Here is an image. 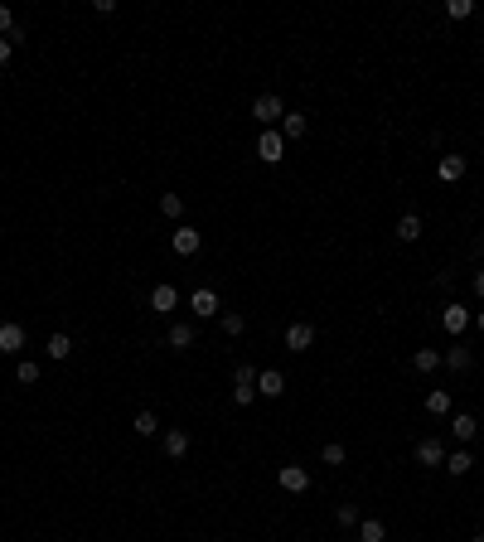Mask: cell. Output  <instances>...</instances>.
<instances>
[{
  "label": "cell",
  "instance_id": "obj_29",
  "mask_svg": "<svg viewBox=\"0 0 484 542\" xmlns=\"http://www.w3.org/2000/svg\"><path fill=\"white\" fill-rule=\"evenodd\" d=\"M15 378L25 382V387H29V382H39V363H29V358H25V363L15 368Z\"/></svg>",
  "mask_w": 484,
  "mask_h": 542
},
{
  "label": "cell",
  "instance_id": "obj_21",
  "mask_svg": "<svg viewBox=\"0 0 484 542\" xmlns=\"http://www.w3.org/2000/svg\"><path fill=\"white\" fill-rule=\"evenodd\" d=\"M436 363H441V349H417L412 353V368H417V373H431Z\"/></svg>",
  "mask_w": 484,
  "mask_h": 542
},
{
  "label": "cell",
  "instance_id": "obj_22",
  "mask_svg": "<svg viewBox=\"0 0 484 542\" xmlns=\"http://www.w3.org/2000/svg\"><path fill=\"white\" fill-rule=\"evenodd\" d=\"M358 538L363 542H387V528H383L378 518H363V523H358Z\"/></svg>",
  "mask_w": 484,
  "mask_h": 542
},
{
  "label": "cell",
  "instance_id": "obj_15",
  "mask_svg": "<svg viewBox=\"0 0 484 542\" xmlns=\"http://www.w3.org/2000/svg\"><path fill=\"white\" fill-rule=\"evenodd\" d=\"M451 431H456V441H460V446H470V441H475V431H480V426H475V416H470V411H460L456 421H451Z\"/></svg>",
  "mask_w": 484,
  "mask_h": 542
},
{
  "label": "cell",
  "instance_id": "obj_2",
  "mask_svg": "<svg viewBox=\"0 0 484 542\" xmlns=\"http://www.w3.org/2000/svg\"><path fill=\"white\" fill-rule=\"evenodd\" d=\"M233 402H238V406L257 402V368H252V363H242L238 378H233Z\"/></svg>",
  "mask_w": 484,
  "mask_h": 542
},
{
  "label": "cell",
  "instance_id": "obj_23",
  "mask_svg": "<svg viewBox=\"0 0 484 542\" xmlns=\"http://www.w3.org/2000/svg\"><path fill=\"white\" fill-rule=\"evenodd\" d=\"M427 411H431V416H446V411H451V392H441V387L427 392Z\"/></svg>",
  "mask_w": 484,
  "mask_h": 542
},
{
  "label": "cell",
  "instance_id": "obj_26",
  "mask_svg": "<svg viewBox=\"0 0 484 542\" xmlns=\"http://www.w3.org/2000/svg\"><path fill=\"white\" fill-rule=\"evenodd\" d=\"M160 214L165 218H180V214H185V199H180V194H160Z\"/></svg>",
  "mask_w": 484,
  "mask_h": 542
},
{
  "label": "cell",
  "instance_id": "obj_7",
  "mask_svg": "<svg viewBox=\"0 0 484 542\" xmlns=\"http://www.w3.org/2000/svg\"><path fill=\"white\" fill-rule=\"evenodd\" d=\"M276 480H281V489H286V494H305V489H310V475H305L300 465H281V475H276Z\"/></svg>",
  "mask_w": 484,
  "mask_h": 542
},
{
  "label": "cell",
  "instance_id": "obj_17",
  "mask_svg": "<svg viewBox=\"0 0 484 542\" xmlns=\"http://www.w3.org/2000/svg\"><path fill=\"white\" fill-rule=\"evenodd\" d=\"M257 392H262V397H281V392H286V378H281V373H257Z\"/></svg>",
  "mask_w": 484,
  "mask_h": 542
},
{
  "label": "cell",
  "instance_id": "obj_33",
  "mask_svg": "<svg viewBox=\"0 0 484 542\" xmlns=\"http://www.w3.org/2000/svg\"><path fill=\"white\" fill-rule=\"evenodd\" d=\"M475 296L484 300V271H475Z\"/></svg>",
  "mask_w": 484,
  "mask_h": 542
},
{
  "label": "cell",
  "instance_id": "obj_4",
  "mask_svg": "<svg viewBox=\"0 0 484 542\" xmlns=\"http://www.w3.org/2000/svg\"><path fill=\"white\" fill-rule=\"evenodd\" d=\"M441 325L451 329V334H465V329H470V305H460V300H451V305L441 310Z\"/></svg>",
  "mask_w": 484,
  "mask_h": 542
},
{
  "label": "cell",
  "instance_id": "obj_27",
  "mask_svg": "<svg viewBox=\"0 0 484 542\" xmlns=\"http://www.w3.org/2000/svg\"><path fill=\"white\" fill-rule=\"evenodd\" d=\"M446 10H451V20H470L475 15V0H451Z\"/></svg>",
  "mask_w": 484,
  "mask_h": 542
},
{
  "label": "cell",
  "instance_id": "obj_13",
  "mask_svg": "<svg viewBox=\"0 0 484 542\" xmlns=\"http://www.w3.org/2000/svg\"><path fill=\"white\" fill-rule=\"evenodd\" d=\"M165 455H170V460H180V455H189V436L170 426V431H165Z\"/></svg>",
  "mask_w": 484,
  "mask_h": 542
},
{
  "label": "cell",
  "instance_id": "obj_20",
  "mask_svg": "<svg viewBox=\"0 0 484 542\" xmlns=\"http://www.w3.org/2000/svg\"><path fill=\"white\" fill-rule=\"evenodd\" d=\"M131 431H136V436H155V431H160V416H155V411H136Z\"/></svg>",
  "mask_w": 484,
  "mask_h": 542
},
{
  "label": "cell",
  "instance_id": "obj_18",
  "mask_svg": "<svg viewBox=\"0 0 484 542\" xmlns=\"http://www.w3.org/2000/svg\"><path fill=\"white\" fill-rule=\"evenodd\" d=\"M470 465H475V455L460 446L456 455H446V465H441V470H446V475H470Z\"/></svg>",
  "mask_w": 484,
  "mask_h": 542
},
{
  "label": "cell",
  "instance_id": "obj_5",
  "mask_svg": "<svg viewBox=\"0 0 484 542\" xmlns=\"http://www.w3.org/2000/svg\"><path fill=\"white\" fill-rule=\"evenodd\" d=\"M436 179H441V184L465 179V155H441V160H436Z\"/></svg>",
  "mask_w": 484,
  "mask_h": 542
},
{
  "label": "cell",
  "instance_id": "obj_35",
  "mask_svg": "<svg viewBox=\"0 0 484 542\" xmlns=\"http://www.w3.org/2000/svg\"><path fill=\"white\" fill-rule=\"evenodd\" d=\"M475 325H480V329H484V310H480V315H475Z\"/></svg>",
  "mask_w": 484,
  "mask_h": 542
},
{
  "label": "cell",
  "instance_id": "obj_10",
  "mask_svg": "<svg viewBox=\"0 0 484 542\" xmlns=\"http://www.w3.org/2000/svg\"><path fill=\"white\" fill-rule=\"evenodd\" d=\"M417 460L422 465H446V446H441L436 436H427V441L417 446Z\"/></svg>",
  "mask_w": 484,
  "mask_h": 542
},
{
  "label": "cell",
  "instance_id": "obj_6",
  "mask_svg": "<svg viewBox=\"0 0 484 542\" xmlns=\"http://www.w3.org/2000/svg\"><path fill=\"white\" fill-rule=\"evenodd\" d=\"M189 310H194L199 320H209V315H218V291H209V286H199V291L189 296Z\"/></svg>",
  "mask_w": 484,
  "mask_h": 542
},
{
  "label": "cell",
  "instance_id": "obj_8",
  "mask_svg": "<svg viewBox=\"0 0 484 542\" xmlns=\"http://www.w3.org/2000/svg\"><path fill=\"white\" fill-rule=\"evenodd\" d=\"M199 247H204V233H199V228H175V252H180V257H194V252H199Z\"/></svg>",
  "mask_w": 484,
  "mask_h": 542
},
{
  "label": "cell",
  "instance_id": "obj_1",
  "mask_svg": "<svg viewBox=\"0 0 484 542\" xmlns=\"http://www.w3.org/2000/svg\"><path fill=\"white\" fill-rule=\"evenodd\" d=\"M252 116H257L267 131H276V121L286 116V107H281V97H276V92H262V97L252 102Z\"/></svg>",
  "mask_w": 484,
  "mask_h": 542
},
{
  "label": "cell",
  "instance_id": "obj_34",
  "mask_svg": "<svg viewBox=\"0 0 484 542\" xmlns=\"http://www.w3.org/2000/svg\"><path fill=\"white\" fill-rule=\"evenodd\" d=\"M10 49H15V44H10V39H0V63L10 58Z\"/></svg>",
  "mask_w": 484,
  "mask_h": 542
},
{
  "label": "cell",
  "instance_id": "obj_12",
  "mask_svg": "<svg viewBox=\"0 0 484 542\" xmlns=\"http://www.w3.org/2000/svg\"><path fill=\"white\" fill-rule=\"evenodd\" d=\"M25 349V329L20 325H0V353H20Z\"/></svg>",
  "mask_w": 484,
  "mask_h": 542
},
{
  "label": "cell",
  "instance_id": "obj_9",
  "mask_svg": "<svg viewBox=\"0 0 484 542\" xmlns=\"http://www.w3.org/2000/svg\"><path fill=\"white\" fill-rule=\"evenodd\" d=\"M310 344H315V325H305V320H300V325L286 329V349H291V353H305Z\"/></svg>",
  "mask_w": 484,
  "mask_h": 542
},
{
  "label": "cell",
  "instance_id": "obj_28",
  "mask_svg": "<svg viewBox=\"0 0 484 542\" xmlns=\"http://www.w3.org/2000/svg\"><path fill=\"white\" fill-rule=\"evenodd\" d=\"M320 460L324 465H344V446H339V441H329V446L320 450Z\"/></svg>",
  "mask_w": 484,
  "mask_h": 542
},
{
  "label": "cell",
  "instance_id": "obj_31",
  "mask_svg": "<svg viewBox=\"0 0 484 542\" xmlns=\"http://www.w3.org/2000/svg\"><path fill=\"white\" fill-rule=\"evenodd\" d=\"M242 329H247L242 315H223V334H242Z\"/></svg>",
  "mask_w": 484,
  "mask_h": 542
},
{
  "label": "cell",
  "instance_id": "obj_24",
  "mask_svg": "<svg viewBox=\"0 0 484 542\" xmlns=\"http://www.w3.org/2000/svg\"><path fill=\"white\" fill-rule=\"evenodd\" d=\"M194 344V325H170V349H189Z\"/></svg>",
  "mask_w": 484,
  "mask_h": 542
},
{
  "label": "cell",
  "instance_id": "obj_16",
  "mask_svg": "<svg viewBox=\"0 0 484 542\" xmlns=\"http://www.w3.org/2000/svg\"><path fill=\"white\" fill-rule=\"evenodd\" d=\"M441 363H451L456 373H470V363H475V353L465 349V344H456V349H451V353H441Z\"/></svg>",
  "mask_w": 484,
  "mask_h": 542
},
{
  "label": "cell",
  "instance_id": "obj_19",
  "mask_svg": "<svg viewBox=\"0 0 484 542\" xmlns=\"http://www.w3.org/2000/svg\"><path fill=\"white\" fill-rule=\"evenodd\" d=\"M281 136L300 140V136H305V111H286V116H281Z\"/></svg>",
  "mask_w": 484,
  "mask_h": 542
},
{
  "label": "cell",
  "instance_id": "obj_11",
  "mask_svg": "<svg viewBox=\"0 0 484 542\" xmlns=\"http://www.w3.org/2000/svg\"><path fill=\"white\" fill-rule=\"evenodd\" d=\"M175 305H180V291H175V286H155V291H150V310H160V315H170Z\"/></svg>",
  "mask_w": 484,
  "mask_h": 542
},
{
  "label": "cell",
  "instance_id": "obj_25",
  "mask_svg": "<svg viewBox=\"0 0 484 542\" xmlns=\"http://www.w3.org/2000/svg\"><path fill=\"white\" fill-rule=\"evenodd\" d=\"M68 353H73V339H68V334H54V339H49V358H54V363H63Z\"/></svg>",
  "mask_w": 484,
  "mask_h": 542
},
{
  "label": "cell",
  "instance_id": "obj_30",
  "mask_svg": "<svg viewBox=\"0 0 484 542\" xmlns=\"http://www.w3.org/2000/svg\"><path fill=\"white\" fill-rule=\"evenodd\" d=\"M15 15H10V10H5V5H0V39H10V34H15Z\"/></svg>",
  "mask_w": 484,
  "mask_h": 542
},
{
  "label": "cell",
  "instance_id": "obj_36",
  "mask_svg": "<svg viewBox=\"0 0 484 542\" xmlns=\"http://www.w3.org/2000/svg\"><path fill=\"white\" fill-rule=\"evenodd\" d=\"M470 542H484V533H475V538H470Z\"/></svg>",
  "mask_w": 484,
  "mask_h": 542
},
{
  "label": "cell",
  "instance_id": "obj_32",
  "mask_svg": "<svg viewBox=\"0 0 484 542\" xmlns=\"http://www.w3.org/2000/svg\"><path fill=\"white\" fill-rule=\"evenodd\" d=\"M334 518L349 528V523H358V509H353V504H339V509H334Z\"/></svg>",
  "mask_w": 484,
  "mask_h": 542
},
{
  "label": "cell",
  "instance_id": "obj_14",
  "mask_svg": "<svg viewBox=\"0 0 484 542\" xmlns=\"http://www.w3.org/2000/svg\"><path fill=\"white\" fill-rule=\"evenodd\" d=\"M417 238H422V218L402 214V218H397V243H417Z\"/></svg>",
  "mask_w": 484,
  "mask_h": 542
},
{
  "label": "cell",
  "instance_id": "obj_3",
  "mask_svg": "<svg viewBox=\"0 0 484 542\" xmlns=\"http://www.w3.org/2000/svg\"><path fill=\"white\" fill-rule=\"evenodd\" d=\"M257 155L267 165H281V155H286V136L281 131H262L257 136Z\"/></svg>",
  "mask_w": 484,
  "mask_h": 542
}]
</instances>
